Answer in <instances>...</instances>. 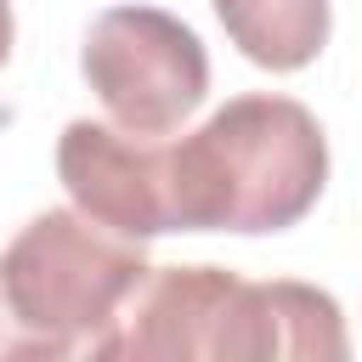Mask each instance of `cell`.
Returning <instances> with one entry per match:
<instances>
[{"mask_svg":"<svg viewBox=\"0 0 362 362\" xmlns=\"http://www.w3.org/2000/svg\"><path fill=\"white\" fill-rule=\"evenodd\" d=\"M345 362L339 300L317 283H249L232 266H153L102 362Z\"/></svg>","mask_w":362,"mask_h":362,"instance_id":"cell-1","label":"cell"},{"mask_svg":"<svg viewBox=\"0 0 362 362\" xmlns=\"http://www.w3.org/2000/svg\"><path fill=\"white\" fill-rule=\"evenodd\" d=\"M170 153L175 232H283L300 226L328 187V136L294 96L249 90L215 107Z\"/></svg>","mask_w":362,"mask_h":362,"instance_id":"cell-2","label":"cell"},{"mask_svg":"<svg viewBox=\"0 0 362 362\" xmlns=\"http://www.w3.org/2000/svg\"><path fill=\"white\" fill-rule=\"evenodd\" d=\"M153 272L141 238L85 209H40L0 249V362L96 356Z\"/></svg>","mask_w":362,"mask_h":362,"instance_id":"cell-3","label":"cell"},{"mask_svg":"<svg viewBox=\"0 0 362 362\" xmlns=\"http://www.w3.org/2000/svg\"><path fill=\"white\" fill-rule=\"evenodd\" d=\"M79 74L113 124L136 136H170L209 96L204 40L158 6H107L90 17Z\"/></svg>","mask_w":362,"mask_h":362,"instance_id":"cell-4","label":"cell"},{"mask_svg":"<svg viewBox=\"0 0 362 362\" xmlns=\"http://www.w3.org/2000/svg\"><path fill=\"white\" fill-rule=\"evenodd\" d=\"M57 175L74 209L124 238H164L170 226V153L158 136H136L102 119H68L57 136Z\"/></svg>","mask_w":362,"mask_h":362,"instance_id":"cell-5","label":"cell"},{"mask_svg":"<svg viewBox=\"0 0 362 362\" xmlns=\"http://www.w3.org/2000/svg\"><path fill=\"white\" fill-rule=\"evenodd\" d=\"M226 40L272 74H294L305 62H317V51L328 45V0H209Z\"/></svg>","mask_w":362,"mask_h":362,"instance_id":"cell-6","label":"cell"},{"mask_svg":"<svg viewBox=\"0 0 362 362\" xmlns=\"http://www.w3.org/2000/svg\"><path fill=\"white\" fill-rule=\"evenodd\" d=\"M11 40H17V17H11V0H0V68L11 57Z\"/></svg>","mask_w":362,"mask_h":362,"instance_id":"cell-7","label":"cell"}]
</instances>
